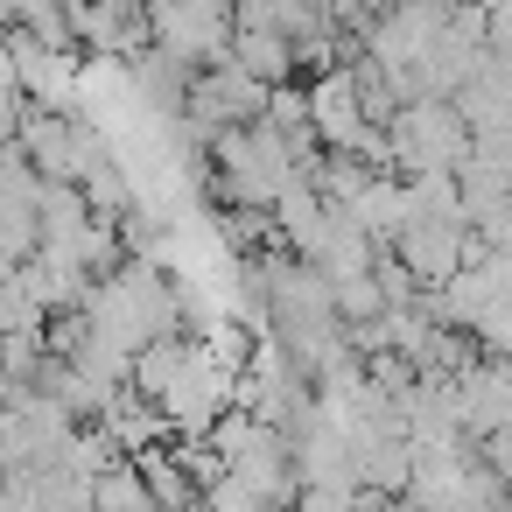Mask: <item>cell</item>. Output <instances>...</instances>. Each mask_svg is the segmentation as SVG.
<instances>
[{
	"mask_svg": "<svg viewBox=\"0 0 512 512\" xmlns=\"http://www.w3.org/2000/svg\"><path fill=\"white\" fill-rule=\"evenodd\" d=\"M92 344H106L113 358H141L162 337H183V288L162 260H120L106 281L85 288L78 302Z\"/></svg>",
	"mask_w": 512,
	"mask_h": 512,
	"instance_id": "1",
	"label": "cell"
},
{
	"mask_svg": "<svg viewBox=\"0 0 512 512\" xmlns=\"http://www.w3.org/2000/svg\"><path fill=\"white\" fill-rule=\"evenodd\" d=\"M134 393L169 421V435H211V421L239 400V372H225L197 337H162L134 358Z\"/></svg>",
	"mask_w": 512,
	"mask_h": 512,
	"instance_id": "2",
	"label": "cell"
},
{
	"mask_svg": "<svg viewBox=\"0 0 512 512\" xmlns=\"http://www.w3.org/2000/svg\"><path fill=\"white\" fill-rule=\"evenodd\" d=\"M211 169H218V190H225L232 211H274V197H281L295 176H309L302 155H295L267 120L218 134V141H211Z\"/></svg>",
	"mask_w": 512,
	"mask_h": 512,
	"instance_id": "3",
	"label": "cell"
},
{
	"mask_svg": "<svg viewBox=\"0 0 512 512\" xmlns=\"http://www.w3.org/2000/svg\"><path fill=\"white\" fill-rule=\"evenodd\" d=\"M211 456L232 470V477H246L267 505H295V491H302V477H295V449H288V435L281 428H267L260 414H246V407H225L218 421H211Z\"/></svg>",
	"mask_w": 512,
	"mask_h": 512,
	"instance_id": "4",
	"label": "cell"
},
{
	"mask_svg": "<svg viewBox=\"0 0 512 512\" xmlns=\"http://www.w3.org/2000/svg\"><path fill=\"white\" fill-rule=\"evenodd\" d=\"M386 148H393L400 183L407 176H456L470 162V127H463L456 99H414L386 120Z\"/></svg>",
	"mask_w": 512,
	"mask_h": 512,
	"instance_id": "5",
	"label": "cell"
},
{
	"mask_svg": "<svg viewBox=\"0 0 512 512\" xmlns=\"http://www.w3.org/2000/svg\"><path fill=\"white\" fill-rule=\"evenodd\" d=\"M260 113H267V85H260V78H246L232 57H225V64L190 71V99H183V134H190V148H211L218 134L253 127Z\"/></svg>",
	"mask_w": 512,
	"mask_h": 512,
	"instance_id": "6",
	"label": "cell"
},
{
	"mask_svg": "<svg viewBox=\"0 0 512 512\" xmlns=\"http://www.w3.org/2000/svg\"><path fill=\"white\" fill-rule=\"evenodd\" d=\"M15 148H22V162L43 183H85V169L106 155V134L85 113H29L22 134H15Z\"/></svg>",
	"mask_w": 512,
	"mask_h": 512,
	"instance_id": "7",
	"label": "cell"
},
{
	"mask_svg": "<svg viewBox=\"0 0 512 512\" xmlns=\"http://www.w3.org/2000/svg\"><path fill=\"white\" fill-rule=\"evenodd\" d=\"M449 407H456V435L477 449V442H491L505 421H512V358H484V351H470L449 379Z\"/></svg>",
	"mask_w": 512,
	"mask_h": 512,
	"instance_id": "8",
	"label": "cell"
},
{
	"mask_svg": "<svg viewBox=\"0 0 512 512\" xmlns=\"http://www.w3.org/2000/svg\"><path fill=\"white\" fill-rule=\"evenodd\" d=\"M288 253H295L302 267H316V274H323V281L337 288V281H351V274H365L379 246H372V239L358 232V218H351V211H337V204H323V211H316V218H309V225H302V232L288 239Z\"/></svg>",
	"mask_w": 512,
	"mask_h": 512,
	"instance_id": "9",
	"label": "cell"
},
{
	"mask_svg": "<svg viewBox=\"0 0 512 512\" xmlns=\"http://www.w3.org/2000/svg\"><path fill=\"white\" fill-rule=\"evenodd\" d=\"M470 246H477V239H470L456 218H407V225H400V239H393L386 253L414 274V288H421V295H435V288L470 260Z\"/></svg>",
	"mask_w": 512,
	"mask_h": 512,
	"instance_id": "10",
	"label": "cell"
},
{
	"mask_svg": "<svg viewBox=\"0 0 512 512\" xmlns=\"http://www.w3.org/2000/svg\"><path fill=\"white\" fill-rule=\"evenodd\" d=\"M302 99H309V127H316V148H323V155H351V148L372 134V120H365L358 85H351V71H344V64L316 71V78L302 85Z\"/></svg>",
	"mask_w": 512,
	"mask_h": 512,
	"instance_id": "11",
	"label": "cell"
},
{
	"mask_svg": "<svg viewBox=\"0 0 512 512\" xmlns=\"http://www.w3.org/2000/svg\"><path fill=\"white\" fill-rule=\"evenodd\" d=\"M225 57H232L246 78H260L267 92L302 78V71H295V43H288L281 29H267V22H239V15H232V50H225Z\"/></svg>",
	"mask_w": 512,
	"mask_h": 512,
	"instance_id": "12",
	"label": "cell"
},
{
	"mask_svg": "<svg viewBox=\"0 0 512 512\" xmlns=\"http://www.w3.org/2000/svg\"><path fill=\"white\" fill-rule=\"evenodd\" d=\"M15 281H22V295H29L43 316H64V309H78V302H85V288H92L78 267H64V260H43V253H36V260H22V267H15Z\"/></svg>",
	"mask_w": 512,
	"mask_h": 512,
	"instance_id": "13",
	"label": "cell"
},
{
	"mask_svg": "<svg viewBox=\"0 0 512 512\" xmlns=\"http://www.w3.org/2000/svg\"><path fill=\"white\" fill-rule=\"evenodd\" d=\"M351 218H358V232H365L372 246H393L400 225H407V183H400V176H372V190L351 204Z\"/></svg>",
	"mask_w": 512,
	"mask_h": 512,
	"instance_id": "14",
	"label": "cell"
},
{
	"mask_svg": "<svg viewBox=\"0 0 512 512\" xmlns=\"http://www.w3.org/2000/svg\"><path fill=\"white\" fill-rule=\"evenodd\" d=\"M330 302H337V323H344V330H365V323H379V316H386V295H379L372 267H365V274H351V281H337V288H330Z\"/></svg>",
	"mask_w": 512,
	"mask_h": 512,
	"instance_id": "15",
	"label": "cell"
},
{
	"mask_svg": "<svg viewBox=\"0 0 512 512\" xmlns=\"http://www.w3.org/2000/svg\"><path fill=\"white\" fill-rule=\"evenodd\" d=\"M470 351H484V358H512V302H498V309H484L470 330Z\"/></svg>",
	"mask_w": 512,
	"mask_h": 512,
	"instance_id": "16",
	"label": "cell"
},
{
	"mask_svg": "<svg viewBox=\"0 0 512 512\" xmlns=\"http://www.w3.org/2000/svg\"><path fill=\"white\" fill-rule=\"evenodd\" d=\"M372 281H379V295H386V309H414V302H421V288H414V274H407V267H400V260L386 253V246L372 253Z\"/></svg>",
	"mask_w": 512,
	"mask_h": 512,
	"instance_id": "17",
	"label": "cell"
},
{
	"mask_svg": "<svg viewBox=\"0 0 512 512\" xmlns=\"http://www.w3.org/2000/svg\"><path fill=\"white\" fill-rule=\"evenodd\" d=\"M288 512H365V491H337V484H302Z\"/></svg>",
	"mask_w": 512,
	"mask_h": 512,
	"instance_id": "18",
	"label": "cell"
},
{
	"mask_svg": "<svg viewBox=\"0 0 512 512\" xmlns=\"http://www.w3.org/2000/svg\"><path fill=\"white\" fill-rule=\"evenodd\" d=\"M477 456H484V463H491V470H498V484H505V491H512V421H505V428H498V435H491V442H477Z\"/></svg>",
	"mask_w": 512,
	"mask_h": 512,
	"instance_id": "19",
	"label": "cell"
}]
</instances>
